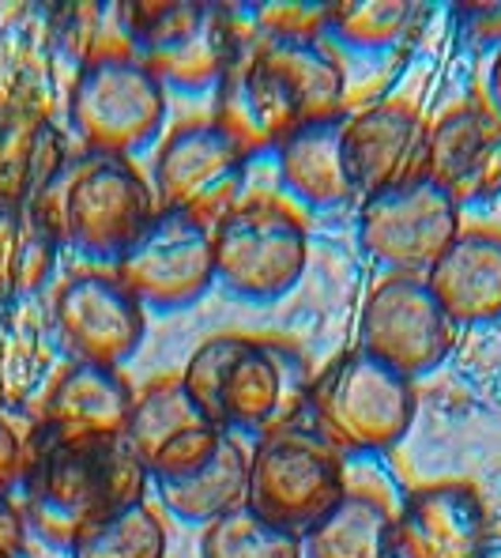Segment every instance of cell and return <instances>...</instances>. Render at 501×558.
Returning a JSON list of instances; mask_svg holds the SVG:
<instances>
[{"instance_id":"cell-1","label":"cell","mask_w":501,"mask_h":558,"mask_svg":"<svg viewBox=\"0 0 501 558\" xmlns=\"http://www.w3.org/2000/svg\"><path fill=\"white\" fill-rule=\"evenodd\" d=\"M188 397L223 430L268 434L298 423L309 404V366L302 351L276 336L223 332L193 351L182 374Z\"/></svg>"},{"instance_id":"cell-32","label":"cell","mask_w":501,"mask_h":558,"mask_svg":"<svg viewBox=\"0 0 501 558\" xmlns=\"http://www.w3.org/2000/svg\"><path fill=\"white\" fill-rule=\"evenodd\" d=\"M23 536H27V521H23V513L12 506V498L0 495V551L20 558Z\"/></svg>"},{"instance_id":"cell-34","label":"cell","mask_w":501,"mask_h":558,"mask_svg":"<svg viewBox=\"0 0 501 558\" xmlns=\"http://www.w3.org/2000/svg\"><path fill=\"white\" fill-rule=\"evenodd\" d=\"M0 558H15V555H8V551H0Z\"/></svg>"},{"instance_id":"cell-7","label":"cell","mask_w":501,"mask_h":558,"mask_svg":"<svg viewBox=\"0 0 501 558\" xmlns=\"http://www.w3.org/2000/svg\"><path fill=\"white\" fill-rule=\"evenodd\" d=\"M69 118L87 151L129 159L167 125V87L133 53H102L80 69Z\"/></svg>"},{"instance_id":"cell-33","label":"cell","mask_w":501,"mask_h":558,"mask_svg":"<svg viewBox=\"0 0 501 558\" xmlns=\"http://www.w3.org/2000/svg\"><path fill=\"white\" fill-rule=\"evenodd\" d=\"M487 92H490V110H494L498 118H501V46L494 49V64H490Z\"/></svg>"},{"instance_id":"cell-27","label":"cell","mask_w":501,"mask_h":558,"mask_svg":"<svg viewBox=\"0 0 501 558\" xmlns=\"http://www.w3.org/2000/svg\"><path fill=\"white\" fill-rule=\"evenodd\" d=\"M418 15L423 8L407 0H340L325 8L317 31L355 53H384L418 27Z\"/></svg>"},{"instance_id":"cell-23","label":"cell","mask_w":501,"mask_h":558,"mask_svg":"<svg viewBox=\"0 0 501 558\" xmlns=\"http://www.w3.org/2000/svg\"><path fill=\"white\" fill-rule=\"evenodd\" d=\"M69 159L57 125L35 95L15 92L0 102V204H30Z\"/></svg>"},{"instance_id":"cell-3","label":"cell","mask_w":501,"mask_h":558,"mask_svg":"<svg viewBox=\"0 0 501 558\" xmlns=\"http://www.w3.org/2000/svg\"><path fill=\"white\" fill-rule=\"evenodd\" d=\"M30 208L61 238V245L118 265L121 253L155 219L159 201L129 159L84 147V155H69L30 196Z\"/></svg>"},{"instance_id":"cell-21","label":"cell","mask_w":501,"mask_h":558,"mask_svg":"<svg viewBox=\"0 0 501 558\" xmlns=\"http://www.w3.org/2000/svg\"><path fill=\"white\" fill-rule=\"evenodd\" d=\"M426 279L456 328L501 322V231H460Z\"/></svg>"},{"instance_id":"cell-12","label":"cell","mask_w":501,"mask_h":558,"mask_svg":"<svg viewBox=\"0 0 501 558\" xmlns=\"http://www.w3.org/2000/svg\"><path fill=\"white\" fill-rule=\"evenodd\" d=\"M113 272L121 276V283L144 306H193L216 283V238H211V227L196 223L182 211L159 208L136 242L121 253Z\"/></svg>"},{"instance_id":"cell-11","label":"cell","mask_w":501,"mask_h":558,"mask_svg":"<svg viewBox=\"0 0 501 558\" xmlns=\"http://www.w3.org/2000/svg\"><path fill=\"white\" fill-rule=\"evenodd\" d=\"M456 325L423 272H392L369 291L358 322V348L404 377L430 374L449 359Z\"/></svg>"},{"instance_id":"cell-30","label":"cell","mask_w":501,"mask_h":558,"mask_svg":"<svg viewBox=\"0 0 501 558\" xmlns=\"http://www.w3.org/2000/svg\"><path fill=\"white\" fill-rule=\"evenodd\" d=\"M42 446H46L42 426H35L27 415L0 412V495L23 487V480L35 468Z\"/></svg>"},{"instance_id":"cell-29","label":"cell","mask_w":501,"mask_h":558,"mask_svg":"<svg viewBox=\"0 0 501 558\" xmlns=\"http://www.w3.org/2000/svg\"><path fill=\"white\" fill-rule=\"evenodd\" d=\"M302 536L272 524L249 506L223 513L200 536V558H302Z\"/></svg>"},{"instance_id":"cell-8","label":"cell","mask_w":501,"mask_h":558,"mask_svg":"<svg viewBox=\"0 0 501 558\" xmlns=\"http://www.w3.org/2000/svg\"><path fill=\"white\" fill-rule=\"evenodd\" d=\"M216 238V279L234 299L276 302L298 287L309 260V234L302 219L279 201L237 204Z\"/></svg>"},{"instance_id":"cell-10","label":"cell","mask_w":501,"mask_h":558,"mask_svg":"<svg viewBox=\"0 0 501 558\" xmlns=\"http://www.w3.org/2000/svg\"><path fill=\"white\" fill-rule=\"evenodd\" d=\"M245 167H249V151L227 129H219L216 121H185L170 133L155 159L159 208L182 211L216 231L237 208Z\"/></svg>"},{"instance_id":"cell-2","label":"cell","mask_w":501,"mask_h":558,"mask_svg":"<svg viewBox=\"0 0 501 558\" xmlns=\"http://www.w3.org/2000/svg\"><path fill=\"white\" fill-rule=\"evenodd\" d=\"M147 468L121 438H46L35 468L23 480V521L57 547L91 529L102 517L144 502Z\"/></svg>"},{"instance_id":"cell-15","label":"cell","mask_w":501,"mask_h":558,"mask_svg":"<svg viewBox=\"0 0 501 558\" xmlns=\"http://www.w3.org/2000/svg\"><path fill=\"white\" fill-rule=\"evenodd\" d=\"M242 15V38L216 84V125L227 129L249 155L276 151L302 125V110L286 84L260 61L249 38V15Z\"/></svg>"},{"instance_id":"cell-19","label":"cell","mask_w":501,"mask_h":558,"mask_svg":"<svg viewBox=\"0 0 501 558\" xmlns=\"http://www.w3.org/2000/svg\"><path fill=\"white\" fill-rule=\"evenodd\" d=\"M426 136L430 125H423L411 102H377L347 118L343 151H347L351 182L358 193H381L423 174Z\"/></svg>"},{"instance_id":"cell-22","label":"cell","mask_w":501,"mask_h":558,"mask_svg":"<svg viewBox=\"0 0 501 558\" xmlns=\"http://www.w3.org/2000/svg\"><path fill=\"white\" fill-rule=\"evenodd\" d=\"M343 133H347V113H335V118L302 121L276 147L279 178H283L286 193L317 211L343 208L358 196L355 182H351L347 151H343Z\"/></svg>"},{"instance_id":"cell-17","label":"cell","mask_w":501,"mask_h":558,"mask_svg":"<svg viewBox=\"0 0 501 558\" xmlns=\"http://www.w3.org/2000/svg\"><path fill=\"white\" fill-rule=\"evenodd\" d=\"M423 174L449 196L467 204H487L501 196V118L487 106H456L426 136Z\"/></svg>"},{"instance_id":"cell-6","label":"cell","mask_w":501,"mask_h":558,"mask_svg":"<svg viewBox=\"0 0 501 558\" xmlns=\"http://www.w3.org/2000/svg\"><path fill=\"white\" fill-rule=\"evenodd\" d=\"M347 495L340 449L306 423H286L260 434L249 453V498L245 506L286 532L309 529Z\"/></svg>"},{"instance_id":"cell-5","label":"cell","mask_w":501,"mask_h":558,"mask_svg":"<svg viewBox=\"0 0 501 558\" xmlns=\"http://www.w3.org/2000/svg\"><path fill=\"white\" fill-rule=\"evenodd\" d=\"M309 412L340 453H381L411 430L418 400L411 377L355 348L309 385Z\"/></svg>"},{"instance_id":"cell-31","label":"cell","mask_w":501,"mask_h":558,"mask_svg":"<svg viewBox=\"0 0 501 558\" xmlns=\"http://www.w3.org/2000/svg\"><path fill=\"white\" fill-rule=\"evenodd\" d=\"M456 23L464 27L467 38L482 46H501V4H460L456 8Z\"/></svg>"},{"instance_id":"cell-28","label":"cell","mask_w":501,"mask_h":558,"mask_svg":"<svg viewBox=\"0 0 501 558\" xmlns=\"http://www.w3.org/2000/svg\"><path fill=\"white\" fill-rule=\"evenodd\" d=\"M72 558H162L167 555V529L147 502L102 517L91 529L72 539Z\"/></svg>"},{"instance_id":"cell-20","label":"cell","mask_w":501,"mask_h":558,"mask_svg":"<svg viewBox=\"0 0 501 558\" xmlns=\"http://www.w3.org/2000/svg\"><path fill=\"white\" fill-rule=\"evenodd\" d=\"M136 392L113 366L72 363L46 397L42 430L57 441L121 438L133 418Z\"/></svg>"},{"instance_id":"cell-24","label":"cell","mask_w":501,"mask_h":558,"mask_svg":"<svg viewBox=\"0 0 501 558\" xmlns=\"http://www.w3.org/2000/svg\"><path fill=\"white\" fill-rule=\"evenodd\" d=\"M309 558H396V513L374 490H351L302 536Z\"/></svg>"},{"instance_id":"cell-9","label":"cell","mask_w":501,"mask_h":558,"mask_svg":"<svg viewBox=\"0 0 501 558\" xmlns=\"http://www.w3.org/2000/svg\"><path fill=\"white\" fill-rule=\"evenodd\" d=\"M460 231V204L426 174L369 193L358 208V242L389 272L426 276Z\"/></svg>"},{"instance_id":"cell-4","label":"cell","mask_w":501,"mask_h":558,"mask_svg":"<svg viewBox=\"0 0 501 558\" xmlns=\"http://www.w3.org/2000/svg\"><path fill=\"white\" fill-rule=\"evenodd\" d=\"M121 43L167 92L200 95L223 80L242 38V15L219 4H118Z\"/></svg>"},{"instance_id":"cell-18","label":"cell","mask_w":501,"mask_h":558,"mask_svg":"<svg viewBox=\"0 0 501 558\" xmlns=\"http://www.w3.org/2000/svg\"><path fill=\"white\" fill-rule=\"evenodd\" d=\"M487 506L464 480L426 483L396 513V558H487Z\"/></svg>"},{"instance_id":"cell-26","label":"cell","mask_w":501,"mask_h":558,"mask_svg":"<svg viewBox=\"0 0 501 558\" xmlns=\"http://www.w3.org/2000/svg\"><path fill=\"white\" fill-rule=\"evenodd\" d=\"M57 238L30 204H0V302L35 294L57 265Z\"/></svg>"},{"instance_id":"cell-13","label":"cell","mask_w":501,"mask_h":558,"mask_svg":"<svg viewBox=\"0 0 501 558\" xmlns=\"http://www.w3.org/2000/svg\"><path fill=\"white\" fill-rule=\"evenodd\" d=\"M53 325L72 363L113 371L136 355L147 332L144 302L121 283L113 268H87L64 279L53 299Z\"/></svg>"},{"instance_id":"cell-25","label":"cell","mask_w":501,"mask_h":558,"mask_svg":"<svg viewBox=\"0 0 501 558\" xmlns=\"http://www.w3.org/2000/svg\"><path fill=\"white\" fill-rule=\"evenodd\" d=\"M159 495L170 517L208 529L211 521L245 506V498H249V453L242 441L227 434L208 464L196 468L185 480L159 483Z\"/></svg>"},{"instance_id":"cell-16","label":"cell","mask_w":501,"mask_h":558,"mask_svg":"<svg viewBox=\"0 0 501 558\" xmlns=\"http://www.w3.org/2000/svg\"><path fill=\"white\" fill-rule=\"evenodd\" d=\"M249 15V38L260 61L276 72L294 95L302 118H335L347 92L340 57L317 35L314 23H302L291 12H245Z\"/></svg>"},{"instance_id":"cell-14","label":"cell","mask_w":501,"mask_h":558,"mask_svg":"<svg viewBox=\"0 0 501 558\" xmlns=\"http://www.w3.org/2000/svg\"><path fill=\"white\" fill-rule=\"evenodd\" d=\"M227 434L188 397L182 377H159L136 397L125 441L147 468V480L174 483L208 464Z\"/></svg>"}]
</instances>
